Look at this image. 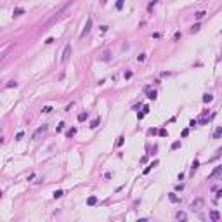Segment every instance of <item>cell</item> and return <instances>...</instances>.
Instances as JSON below:
<instances>
[{
	"label": "cell",
	"mask_w": 222,
	"mask_h": 222,
	"mask_svg": "<svg viewBox=\"0 0 222 222\" xmlns=\"http://www.w3.org/2000/svg\"><path fill=\"white\" fill-rule=\"evenodd\" d=\"M90 30H92V17H87V23H85V28L82 30V36H87Z\"/></svg>",
	"instance_id": "6da1fadb"
},
{
	"label": "cell",
	"mask_w": 222,
	"mask_h": 222,
	"mask_svg": "<svg viewBox=\"0 0 222 222\" xmlns=\"http://www.w3.org/2000/svg\"><path fill=\"white\" fill-rule=\"evenodd\" d=\"M47 132V125H42V127H38L36 130H35V134H33V139H38L42 134H45Z\"/></svg>",
	"instance_id": "7a4b0ae2"
},
{
	"label": "cell",
	"mask_w": 222,
	"mask_h": 222,
	"mask_svg": "<svg viewBox=\"0 0 222 222\" xmlns=\"http://www.w3.org/2000/svg\"><path fill=\"white\" fill-rule=\"evenodd\" d=\"M201 207H203V199H201V198H196L193 203H191V208H193V210H199Z\"/></svg>",
	"instance_id": "3957f363"
},
{
	"label": "cell",
	"mask_w": 222,
	"mask_h": 222,
	"mask_svg": "<svg viewBox=\"0 0 222 222\" xmlns=\"http://www.w3.org/2000/svg\"><path fill=\"white\" fill-rule=\"evenodd\" d=\"M70 54H71V45H66V47H64V52H63V57H61V61H63V63L68 61Z\"/></svg>",
	"instance_id": "277c9868"
},
{
	"label": "cell",
	"mask_w": 222,
	"mask_h": 222,
	"mask_svg": "<svg viewBox=\"0 0 222 222\" xmlns=\"http://www.w3.org/2000/svg\"><path fill=\"white\" fill-rule=\"evenodd\" d=\"M219 175H222V165H219V167L210 174V179H215V177H219Z\"/></svg>",
	"instance_id": "5b68a950"
},
{
	"label": "cell",
	"mask_w": 222,
	"mask_h": 222,
	"mask_svg": "<svg viewBox=\"0 0 222 222\" xmlns=\"http://www.w3.org/2000/svg\"><path fill=\"white\" fill-rule=\"evenodd\" d=\"M156 165H158V160H154V161H151V163H149V165H148V167L144 168V172H142V174H144V175H146V174H149V172H151V168H154Z\"/></svg>",
	"instance_id": "8992f818"
},
{
	"label": "cell",
	"mask_w": 222,
	"mask_h": 222,
	"mask_svg": "<svg viewBox=\"0 0 222 222\" xmlns=\"http://www.w3.org/2000/svg\"><path fill=\"white\" fill-rule=\"evenodd\" d=\"M95 203H97V196H89L87 198V205L89 207H94Z\"/></svg>",
	"instance_id": "52a82bcc"
},
{
	"label": "cell",
	"mask_w": 222,
	"mask_h": 222,
	"mask_svg": "<svg viewBox=\"0 0 222 222\" xmlns=\"http://www.w3.org/2000/svg\"><path fill=\"white\" fill-rule=\"evenodd\" d=\"M146 92H148V99H151V101H154V99H156V95H158V92H156V90H151V89H149V90H146Z\"/></svg>",
	"instance_id": "ba28073f"
},
{
	"label": "cell",
	"mask_w": 222,
	"mask_h": 222,
	"mask_svg": "<svg viewBox=\"0 0 222 222\" xmlns=\"http://www.w3.org/2000/svg\"><path fill=\"white\" fill-rule=\"evenodd\" d=\"M23 14H24V9H21V7L14 9V12H12V16H14V17H19V16H23Z\"/></svg>",
	"instance_id": "9c48e42d"
},
{
	"label": "cell",
	"mask_w": 222,
	"mask_h": 222,
	"mask_svg": "<svg viewBox=\"0 0 222 222\" xmlns=\"http://www.w3.org/2000/svg\"><path fill=\"white\" fill-rule=\"evenodd\" d=\"M210 219H212V220H219V219H220V213H219L217 210H212V212H210Z\"/></svg>",
	"instance_id": "30bf717a"
},
{
	"label": "cell",
	"mask_w": 222,
	"mask_h": 222,
	"mask_svg": "<svg viewBox=\"0 0 222 222\" xmlns=\"http://www.w3.org/2000/svg\"><path fill=\"white\" fill-rule=\"evenodd\" d=\"M220 137H222V127H217L213 132V139H220Z\"/></svg>",
	"instance_id": "8fae6325"
},
{
	"label": "cell",
	"mask_w": 222,
	"mask_h": 222,
	"mask_svg": "<svg viewBox=\"0 0 222 222\" xmlns=\"http://www.w3.org/2000/svg\"><path fill=\"white\" fill-rule=\"evenodd\" d=\"M168 199L172 201V203H179V201H180L179 196H175V193H170V194H168Z\"/></svg>",
	"instance_id": "7c38bea8"
},
{
	"label": "cell",
	"mask_w": 222,
	"mask_h": 222,
	"mask_svg": "<svg viewBox=\"0 0 222 222\" xmlns=\"http://www.w3.org/2000/svg\"><path fill=\"white\" fill-rule=\"evenodd\" d=\"M212 99H213V95H212V94H205V95H203V103H205V104H208V103H212Z\"/></svg>",
	"instance_id": "4fadbf2b"
},
{
	"label": "cell",
	"mask_w": 222,
	"mask_h": 222,
	"mask_svg": "<svg viewBox=\"0 0 222 222\" xmlns=\"http://www.w3.org/2000/svg\"><path fill=\"white\" fill-rule=\"evenodd\" d=\"M123 5H125V0H116V11H122L123 9Z\"/></svg>",
	"instance_id": "5bb4252c"
},
{
	"label": "cell",
	"mask_w": 222,
	"mask_h": 222,
	"mask_svg": "<svg viewBox=\"0 0 222 222\" xmlns=\"http://www.w3.org/2000/svg\"><path fill=\"white\" fill-rule=\"evenodd\" d=\"M175 217H177L179 220H186V219H187V215H186L184 212H177V213H175Z\"/></svg>",
	"instance_id": "9a60e30c"
},
{
	"label": "cell",
	"mask_w": 222,
	"mask_h": 222,
	"mask_svg": "<svg viewBox=\"0 0 222 222\" xmlns=\"http://www.w3.org/2000/svg\"><path fill=\"white\" fill-rule=\"evenodd\" d=\"M87 118H89V115H87V113H80V115H78V122H85Z\"/></svg>",
	"instance_id": "2e32d148"
},
{
	"label": "cell",
	"mask_w": 222,
	"mask_h": 222,
	"mask_svg": "<svg viewBox=\"0 0 222 222\" xmlns=\"http://www.w3.org/2000/svg\"><path fill=\"white\" fill-rule=\"evenodd\" d=\"M199 28H201V26H199V23L193 24V28H191V33H198V31H199Z\"/></svg>",
	"instance_id": "e0dca14e"
},
{
	"label": "cell",
	"mask_w": 222,
	"mask_h": 222,
	"mask_svg": "<svg viewBox=\"0 0 222 222\" xmlns=\"http://www.w3.org/2000/svg\"><path fill=\"white\" fill-rule=\"evenodd\" d=\"M198 167H199V161H198V160H194V161H193V167H191V172L194 174V170H196Z\"/></svg>",
	"instance_id": "ac0fdd59"
},
{
	"label": "cell",
	"mask_w": 222,
	"mask_h": 222,
	"mask_svg": "<svg viewBox=\"0 0 222 222\" xmlns=\"http://www.w3.org/2000/svg\"><path fill=\"white\" fill-rule=\"evenodd\" d=\"M180 148V140H175V142L172 144V151H175V149H179Z\"/></svg>",
	"instance_id": "d6986e66"
},
{
	"label": "cell",
	"mask_w": 222,
	"mask_h": 222,
	"mask_svg": "<svg viewBox=\"0 0 222 222\" xmlns=\"http://www.w3.org/2000/svg\"><path fill=\"white\" fill-rule=\"evenodd\" d=\"M123 140H125V137L122 135V137H118V140H116V146L120 148V146H123Z\"/></svg>",
	"instance_id": "ffe728a7"
},
{
	"label": "cell",
	"mask_w": 222,
	"mask_h": 222,
	"mask_svg": "<svg viewBox=\"0 0 222 222\" xmlns=\"http://www.w3.org/2000/svg\"><path fill=\"white\" fill-rule=\"evenodd\" d=\"M158 135H160V137H167V135H168V132H167L165 129H161V130L158 132Z\"/></svg>",
	"instance_id": "44dd1931"
},
{
	"label": "cell",
	"mask_w": 222,
	"mask_h": 222,
	"mask_svg": "<svg viewBox=\"0 0 222 222\" xmlns=\"http://www.w3.org/2000/svg\"><path fill=\"white\" fill-rule=\"evenodd\" d=\"M63 194H64V193H63L61 189H57V191H54V198H61Z\"/></svg>",
	"instance_id": "7402d4cb"
},
{
	"label": "cell",
	"mask_w": 222,
	"mask_h": 222,
	"mask_svg": "<svg viewBox=\"0 0 222 222\" xmlns=\"http://www.w3.org/2000/svg\"><path fill=\"white\" fill-rule=\"evenodd\" d=\"M99 123H101V120L97 118V120H94V122L90 123V127H92V129H95V127H99Z\"/></svg>",
	"instance_id": "603a6c76"
},
{
	"label": "cell",
	"mask_w": 222,
	"mask_h": 222,
	"mask_svg": "<svg viewBox=\"0 0 222 222\" xmlns=\"http://www.w3.org/2000/svg\"><path fill=\"white\" fill-rule=\"evenodd\" d=\"M156 4H158V0H151V2H149V5H148V11H151Z\"/></svg>",
	"instance_id": "cb8c5ba5"
},
{
	"label": "cell",
	"mask_w": 222,
	"mask_h": 222,
	"mask_svg": "<svg viewBox=\"0 0 222 222\" xmlns=\"http://www.w3.org/2000/svg\"><path fill=\"white\" fill-rule=\"evenodd\" d=\"M52 111V106H44L42 108V113H50Z\"/></svg>",
	"instance_id": "d4e9b609"
},
{
	"label": "cell",
	"mask_w": 222,
	"mask_h": 222,
	"mask_svg": "<svg viewBox=\"0 0 222 222\" xmlns=\"http://www.w3.org/2000/svg\"><path fill=\"white\" fill-rule=\"evenodd\" d=\"M205 14H207L205 11H199V12H196V19H201V17H203Z\"/></svg>",
	"instance_id": "484cf974"
},
{
	"label": "cell",
	"mask_w": 222,
	"mask_h": 222,
	"mask_svg": "<svg viewBox=\"0 0 222 222\" xmlns=\"http://www.w3.org/2000/svg\"><path fill=\"white\" fill-rule=\"evenodd\" d=\"M23 135H24V132H17V134H16V140H21Z\"/></svg>",
	"instance_id": "4316f807"
},
{
	"label": "cell",
	"mask_w": 222,
	"mask_h": 222,
	"mask_svg": "<svg viewBox=\"0 0 222 222\" xmlns=\"http://www.w3.org/2000/svg\"><path fill=\"white\" fill-rule=\"evenodd\" d=\"M144 59H146V54H140V56H137V61H139V63H142Z\"/></svg>",
	"instance_id": "83f0119b"
},
{
	"label": "cell",
	"mask_w": 222,
	"mask_h": 222,
	"mask_svg": "<svg viewBox=\"0 0 222 222\" xmlns=\"http://www.w3.org/2000/svg\"><path fill=\"white\" fill-rule=\"evenodd\" d=\"M187 134H189V129H184V130H182V134H180V135H182V137H187Z\"/></svg>",
	"instance_id": "f1b7e54d"
},
{
	"label": "cell",
	"mask_w": 222,
	"mask_h": 222,
	"mask_svg": "<svg viewBox=\"0 0 222 222\" xmlns=\"http://www.w3.org/2000/svg\"><path fill=\"white\" fill-rule=\"evenodd\" d=\"M11 87H17V83H16V82H9V83H7V89H11Z\"/></svg>",
	"instance_id": "f546056e"
},
{
	"label": "cell",
	"mask_w": 222,
	"mask_h": 222,
	"mask_svg": "<svg viewBox=\"0 0 222 222\" xmlns=\"http://www.w3.org/2000/svg\"><path fill=\"white\" fill-rule=\"evenodd\" d=\"M75 132H76V129H71V130L68 132V137H73V135H75Z\"/></svg>",
	"instance_id": "4dcf8cb0"
},
{
	"label": "cell",
	"mask_w": 222,
	"mask_h": 222,
	"mask_svg": "<svg viewBox=\"0 0 222 222\" xmlns=\"http://www.w3.org/2000/svg\"><path fill=\"white\" fill-rule=\"evenodd\" d=\"M52 42H54V38H52V36H49V38H47V40H45V44H47V45H50V44H52Z\"/></svg>",
	"instance_id": "1f68e13d"
},
{
	"label": "cell",
	"mask_w": 222,
	"mask_h": 222,
	"mask_svg": "<svg viewBox=\"0 0 222 222\" xmlns=\"http://www.w3.org/2000/svg\"><path fill=\"white\" fill-rule=\"evenodd\" d=\"M63 129H64V123H59V125H57V129H56V130H57V132H61V130H63Z\"/></svg>",
	"instance_id": "d6a6232c"
},
{
	"label": "cell",
	"mask_w": 222,
	"mask_h": 222,
	"mask_svg": "<svg viewBox=\"0 0 222 222\" xmlns=\"http://www.w3.org/2000/svg\"><path fill=\"white\" fill-rule=\"evenodd\" d=\"M175 189H177V191H182V189H184V184H177Z\"/></svg>",
	"instance_id": "836d02e7"
},
{
	"label": "cell",
	"mask_w": 222,
	"mask_h": 222,
	"mask_svg": "<svg viewBox=\"0 0 222 222\" xmlns=\"http://www.w3.org/2000/svg\"><path fill=\"white\" fill-rule=\"evenodd\" d=\"M179 38H180V31H177V33L174 35V40H175V42H177V40H179Z\"/></svg>",
	"instance_id": "e575fe53"
},
{
	"label": "cell",
	"mask_w": 222,
	"mask_h": 222,
	"mask_svg": "<svg viewBox=\"0 0 222 222\" xmlns=\"http://www.w3.org/2000/svg\"><path fill=\"white\" fill-rule=\"evenodd\" d=\"M125 78H127V80L132 78V71H127V73H125Z\"/></svg>",
	"instance_id": "d590c367"
},
{
	"label": "cell",
	"mask_w": 222,
	"mask_h": 222,
	"mask_svg": "<svg viewBox=\"0 0 222 222\" xmlns=\"http://www.w3.org/2000/svg\"><path fill=\"white\" fill-rule=\"evenodd\" d=\"M104 177H106V179H111V177H113V174H111V172H106V175H104Z\"/></svg>",
	"instance_id": "8d00e7d4"
},
{
	"label": "cell",
	"mask_w": 222,
	"mask_h": 222,
	"mask_svg": "<svg viewBox=\"0 0 222 222\" xmlns=\"http://www.w3.org/2000/svg\"><path fill=\"white\" fill-rule=\"evenodd\" d=\"M217 198H222V189H219V191H217Z\"/></svg>",
	"instance_id": "74e56055"
},
{
	"label": "cell",
	"mask_w": 222,
	"mask_h": 222,
	"mask_svg": "<svg viewBox=\"0 0 222 222\" xmlns=\"http://www.w3.org/2000/svg\"><path fill=\"white\" fill-rule=\"evenodd\" d=\"M220 153H222V148H220V149H217V154H215V156H213V158H217V156H219V154H220Z\"/></svg>",
	"instance_id": "f35d334b"
},
{
	"label": "cell",
	"mask_w": 222,
	"mask_h": 222,
	"mask_svg": "<svg viewBox=\"0 0 222 222\" xmlns=\"http://www.w3.org/2000/svg\"><path fill=\"white\" fill-rule=\"evenodd\" d=\"M106 2H108V0H103V4H106Z\"/></svg>",
	"instance_id": "ab89813d"
}]
</instances>
